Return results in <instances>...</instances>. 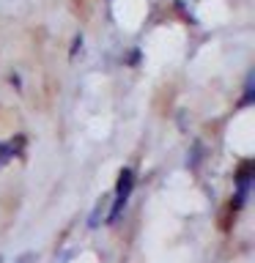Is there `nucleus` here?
<instances>
[{
  "mask_svg": "<svg viewBox=\"0 0 255 263\" xmlns=\"http://www.w3.org/2000/svg\"><path fill=\"white\" fill-rule=\"evenodd\" d=\"M132 189H135V173L126 167V170L118 173V184H115V200H113L110 214H107V222H115V219L121 217V211H123V205H126V200H129Z\"/></svg>",
  "mask_w": 255,
  "mask_h": 263,
  "instance_id": "1",
  "label": "nucleus"
},
{
  "mask_svg": "<svg viewBox=\"0 0 255 263\" xmlns=\"http://www.w3.org/2000/svg\"><path fill=\"white\" fill-rule=\"evenodd\" d=\"M16 156V143L14 140H8V143H0V170L6 167L8 162H11Z\"/></svg>",
  "mask_w": 255,
  "mask_h": 263,
  "instance_id": "2",
  "label": "nucleus"
},
{
  "mask_svg": "<svg viewBox=\"0 0 255 263\" xmlns=\"http://www.w3.org/2000/svg\"><path fill=\"white\" fill-rule=\"evenodd\" d=\"M16 263H30V255H25V258H22V260H16Z\"/></svg>",
  "mask_w": 255,
  "mask_h": 263,
  "instance_id": "3",
  "label": "nucleus"
},
{
  "mask_svg": "<svg viewBox=\"0 0 255 263\" xmlns=\"http://www.w3.org/2000/svg\"><path fill=\"white\" fill-rule=\"evenodd\" d=\"M0 263H3V260H0Z\"/></svg>",
  "mask_w": 255,
  "mask_h": 263,
  "instance_id": "4",
  "label": "nucleus"
}]
</instances>
